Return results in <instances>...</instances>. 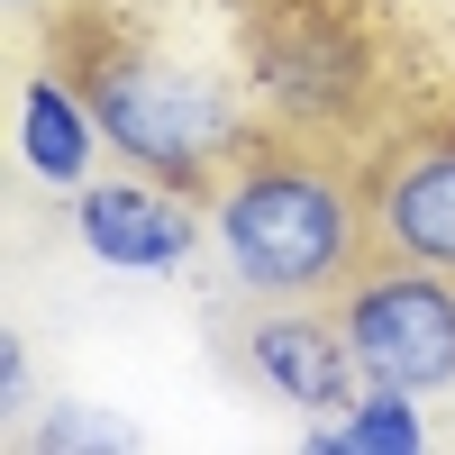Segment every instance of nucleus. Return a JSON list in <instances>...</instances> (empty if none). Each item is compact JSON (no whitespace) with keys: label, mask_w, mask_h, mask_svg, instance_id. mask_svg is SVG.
Wrapping results in <instances>:
<instances>
[{"label":"nucleus","mask_w":455,"mask_h":455,"mask_svg":"<svg viewBox=\"0 0 455 455\" xmlns=\"http://www.w3.org/2000/svg\"><path fill=\"white\" fill-rule=\"evenodd\" d=\"M109 137H100V109L83 92V73H28L19 83V164L46 182V192H83L100 173Z\"/></svg>","instance_id":"7"},{"label":"nucleus","mask_w":455,"mask_h":455,"mask_svg":"<svg viewBox=\"0 0 455 455\" xmlns=\"http://www.w3.org/2000/svg\"><path fill=\"white\" fill-rule=\"evenodd\" d=\"M73 246L109 274H182L210 246V210L192 201V182L164 173H92L73 192Z\"/></svg>","instance_id":"4"},{"label":"nucleus","mask_w":455,"mask_h":455,"mask_svg":"<svg viewBox=\"0 0 455 455\" xmlns=\"http://www.w3.org/2000/svg\"><path fill=\"white\" fill-rule=\"evenodd\" d=\"M373 210H355V192L337 182L319 156L291 146H255L219 173L210 201V246L228 264V283L255 300H328L364 274Z\"/></svg>","instance_id":"1"},{"label":"nucleus","mask_w":455,"mask_h":455,"mask_svg":"<svg viewBox=\"0 0 455 455\" xmlns=\"http://www.w3.org/2000/svg\"><path fill=\"white\" fill-rule=\"evenodd\" d=\"M373 246L401 264H428V274H455V128L401 146V156L373 173Z\"/></svg>","instance_id":"6"},{"label":"nucleus","mask_w":455,"mask_h":455,"mask_svg":"<svg viewBox=\"0 0 455 455\" xmlns=\"http://www.w3.org/2000/svg\"><path fill=\"white\" fill-rule=\"evenodd\" d=\"M300 446L319 455H419L428 446V401L419 392H392V383H364L347 410H319Z\"/></svg>","instance_id":"8"},{"label":"nucleus","mask_w":455,"mask_h":455,"mask_svg":"<svg viewBox=\"0 0 455 455\" xmlns=\"http://www.w3.org/2000/svg\"><path fill=\"white\" fill-rule=\"evenodd\" d=\"M0 419L28 428V337L0 328Z\"/></svg>","instance_id":"10"},{"label":"nucleus","mask_w":455,"mask_h":455,"mask_svg":"<svg viewBox=\"0 0 455 455\" xmlns=\"http://www.w3.org/2000/svg\"><path fill=\"white\" fill-rule=\"evenodd\" d=\"M36 455H128L137 446V419H109V410H83V401H55L46 419L19 428Z\"/></svg>","instance_id":"9"},{"label":"nucleus","mask_w":455,"mask_h":455,"mask_svg":"<svg viewBox=\"0 0 455 455\" xmlns=\"http://www.w3.org/2000/svg\"><path fill=\"white\" fill-rule=\"evenodd\" d=\"M10 10H28V0H10Z\"/></svg>","instance_id":"11"},{"label":"nucleus","mask_w":455,"mask_h":455,"mask_svg":"<svg viewBox=\"0 0 455 455\" xmlns=\"http://www.w3.org/2000/svg\"><path fill=\"white\" fill-rule=\"evenodd\" d=\"M337 328H347L364 383H392L419 401L455 392V274L383 255L337 291Z\"/></svg>","instance_id":"3"},{"label":"nucleus","mask_w":455,"mask_h":455,"mask_svg":"<svg viewBox=\"0 0 455 455\" xmlns=\"http://www.w3.org/2000/svg\"><path fill=\"white\" fill-rule=\"evenodd\" d=\"M246 383L264 392V401H283V410H347L355 392H364V364H355V347H347V328H337V310L328 319H310L300 300H264V319L246 328Z\"/></svg>","instance_id":"5"},{"label":"nucleus","mask_w":455,"mask_h":455,"mask_svg":"<svg viewBox=\"0 0 455 455\" xmlns=\"http://www.w3.org/2000/svg\"><path fill=\"white\" fill-rule=\"evenodd\" d=\"M83 92L100 109V137L109 156L137 164V173H164V182H201L228 173L246 156V128H237V100H228L210 73L173 64V55H137V46H109Z\"/></svg>","instance_id":"2"}]
</instances>
